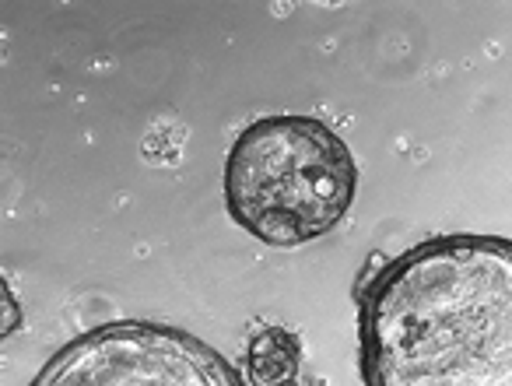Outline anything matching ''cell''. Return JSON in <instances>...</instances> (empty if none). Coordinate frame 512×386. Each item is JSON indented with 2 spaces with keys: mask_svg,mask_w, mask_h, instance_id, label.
I'll list each match as a JSON object with an SVG mask.
<instances>
[{
  "mask_svg": "<svg viewBox=\"0 0 512 386\" xmlns=\"http://www.w3.org/2000/svg\"><path fill=\"white\" fill-rule=\"evenodd\" d=\"M365 386H512V239L449 232L358 292Z\"/></svg>",
  "mask_w": 512,
  "mask_h": 386,
  "instance_id": "cell-1",
  "label": "cell"
},
{
  "mask_svg": "<svg viewBox=\"0 0 512 386\" xmlns=\"http://www.w3.org/2000/svg\"><path fill=\"white\" fill-rule=\"evenodd\" d=\"M29 386H249L232 358L172 323L113 320L60 344Z\"/></svg>",
  "mask_w": 512,
  "mask_h": 386,
  "instance_id": "cell-3",
  "label": "cell"
},
{
  "mask_svg": "<svg viewBox=\"0 0 512 386\" xmlns=\"http://www.w3.org/2000/svg\"><path fill=\"white\" fill-rule=\"evenodd\" d=\"M355 190V151L320 116L253 120L225 155L228 215L274 250H295L334 232L355 204Z\"/></svg>",
  "mask_w": 512,
  "mask_h": 386,
  "instance_id": "cell-2",
  "label": "cell"
},
{
  "mask_svg": "<svg viewBox=\"0 0 512 386\" xmlns=\"http://www.w3.org/2000/svg\"><path fill=\"white\" fill-rule=\"evenodd\" d=\"M302 365V341L285 327L256 330L246 344L249 386H295Z\"/></svg>",
  "mask_w": 512,
  "mask_h": 386,
  "instance_id": "cell-4",
  "label": "cell"
}]
</instances>
